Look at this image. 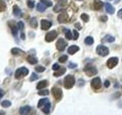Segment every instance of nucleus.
<instances>
[{
	"label": "nucleus",
	"mask_w": 122,
	"mask_h": 115,
	"mask_svg": "<svg viewBox=\"0 0 122 115\" xmlns=\"http://www.w3.org/2000/svg\"><path fill=\"white\" fill-rule=\"evenodd\" d=\"M37 79H38V75H37L35 73H32V75L30 78V80H31V81H34V80H35Z\"/></svg>",
	"instance_id": "obj_38"
},
{
	"label": "nucleus",
	"mask_w": 122,
	"mask_h": 115,
	"mask_svg": "<svg viewBox=\"0 0 122 115\" xmlns=\"http://www.w3.org/2000/svg\"><path fill=\"white\" fill-rule=\"evenodd\" d=\"M13 14L16 17H21L22 15L21 10L20 9V8H18V6L17 5L13 6Z\"/></svg>",
	"instance_id": "obj_12"
},
{
	"label": "nucleus",
	"mask_w": 122,
	"mask_h": 115,
	"mask_svg": "<svg viewBox=\"0 0 122 115\" xmlns=\"http://www.w3.org/2000/svg\"><path fill=\"white\" fill-rule=\"evenodd\" d=\"M48 85V82L47 80H41V81H40L39 83L37 84V89L38 90H41V89H43L44 87H46Z\"/></svg>",
	"instance_id": "obj_18"
},
{
	"label": "nucleus",
	"mask_w": 122,
	"mask_h": 115,
	"mask_svg": "<svg viewBox=\"0 0 122 115\" xmlns=\"http://www.w3.org/2000/svg\"><path fill=\"white\" fill-rule=\"evenodd\" d=\"M1 105L2 107H5V108H7V107H9L11 105V102L10 101H8V100H5V101H3L1 103Z\"/></svg>",
	"instance_id": "obj_27"
},
{
	"label": "nucleus",
	"mask_w": 122,
	"mask_h": 115,
	"mask_svg": "<svg viewBox=\"0 0 122 115\" xmlns=\"http://www.w3.org/2000/svg\"><path fill=\"white\" fill-rule=\"evenodd\" d=\"M40 1L43 4H44L47 7H51L53 6V3L51 0H40Z\"/></svg>",
	"instance_id": "obj_30"
},
{
	"label": "nucleus",
	"mask_w": 122,
	"mask_h": 115,
	"mask_svg": "<svg viewBox=\"0 0 122 115\" xmlns=\"http://www.w3.org/2000/svg\"><path fill=\"white\" fill-rule=\"evenodd\" d=\"M2 114H5V113L2 112H2H0V115H2Z\"/></svg>",
	"instance_id": "obj_48"
},
{
	"label": "nucleus",
	"mask_w": 122,
	"mask_h": 115,
	"mask_svg": "<svg viewBox=\"0 0 122 115\" xmlns=\"http://www.w3.org/2000/svg\"><path fill=\"white\" fill-rule=\"evenodd\" d=\"M66 68H59L58 70H56V72L53 73V75L55 77H60V76H62L63 74H65V72H66Z\"/></svg>",
	"instance_id": "obj_20"
},
{
	"label": "nucleus",
	"mask_w": 122,
	"mask_h": 115,
	"mask_svg": "<svg viewBox=\"0 0 122 115\" xmlns=\"http://www.w3.org/2000/svg\"><path fill=\"white\" fill-rule=\"evenodd\" d=\"M103 6V2L100 0H94L93 2V7L95 10H100Z\"/></svg>",
	"instance_id": "obj_14"
},
{
	"label": "nucleus",
	"mask_w": 122,
	"mask_h": 115,
	"mask_svg": "<svg viewBox=\"0 0 122 115\" xmlns=\"http://www.w3.org/2000/svg\"><path fill=\"white\" fill-rule=\"evenodd\" d=\"M35 71L38 73H41V72H44L45 71V68L43 66H37L35 68Z\"/></svg>",
	"instance_id": "obj_35"
},
{
	"label": "nucleus",
	"mask_w": 122,
	"mask_h": 115,
	"mask_svg": "<svg viewBox=\"0 0 122 115\" xmlns=\"http://www.w3.org/2000/svg\"><path fill=\"white\" fill-rule=\"evenodd\" d=\"M9 27H10L11 29V32H12V34H14L15 36H16L17 34H18V28H17V27L15 25L14 23H12V24H11V22H9Z\"/></svg>",
	"instance_id": "obj_21"
},
{
	"label": "nucleus",
	"mask_w": 122,
	"mask_h": 115,
	"mask_svg": "<svg viewBox=\"0 0 122 115\" xmlns=\"http://www.w3.org/2000/svg\"><path fill=\"white\" fill-rule=\"evenodd\" d=\"M68 67L70 68H76V67H77V64H73V63L70 62V64H69Z\"/></svg>",
	"instance_id": "obj_42"
},
{
	"label": "nucleus",
	"mask_w": 122,
	"mask_h": 115,
	"mask_svg": "<svg viewBox=\"0 0 122 115\" xmlns=\"http://www.w3.org/2000/svg\"><path fill=\"white\" fill-rule=\"evenodd\" d=\"M73 32V34H74V36H73V39H74V40L78 39L79 35V32H78L76 30H75V29L73 30V32Z\"/></svg>",
	"instance_id": "obj_39"
},
{
	"label": "nucleus",
	"mask_w": 122,
	"mask_h": 115,
	"mask_svg": "<svg viewBox=\"0 0 122 115\" xmlns=\"http://www.w3.org/2000/svg\"><path fill=\"white\" fill-rule=\"evenodd\" d=\"M27 5H28V6L30 8V9H33L34 7V0H28Z\"/></svg>",
	"instance_id": "obj_34"
},
{
	"label": "nucleus",
	"mask_w": 122,
	"mask_h": 115,
	"mask_svg": "<svg viewBox=\"0 0 122 115\" xmlns=\"http://www.w3.org/2000/svg\"><path fill=\"white\" fill-rule=\"evenodd\" d=\"M104 85H105V87H108L110 86V81H109V80H106L105 81Z\"/></svg>",
	"instance_id": "obj_43"
},
{
	"label": "nucleus",
	"mask_w": 122,
	"mask_h": 115,
	"mask_svg": "<svg viewBox=\"0 0 122 115\" xmlns=\"http://www.w3.org/2000/svg\"><path fill=\"white\" fill-rule=\"evenodd\" d=\"M96 52L98 55L102 57L107 56L109 54V49L104 45H98L96 48Z\"/></svg>",
	"instance_id": "obj_4"
},
{
	"label": "nucleus",
	"mask_w": 122,
	"mask_h": 115,
	"mask_svg": "<svg viewBox=\"0 0 122 115\" xmlns=\"http://www.w3.org/2000/svg\"><path fill=\"white\" fill-rule=\"evenodd\" d=\"M28 73H29V71L27 68H25V67L19 68L17 69L16 71H15V77L16 79H20V78H24V77L27 76L28 75Z\"/></svg>",
	"instance_id": "obj_2"
},
{
	"label": "nucleus",
	"mask_w": 122,
	"mask_h": 115,
	"mask_svg": "<svg viewBox=\"0 0 122 115\" xmlns=\"http://www.w3.org/2000/svg\"><path fill=\"white\" fill-rule=\"evenodd\" d=\"M75 27H76V28H77L78 29H82V27L80 26V24H79V22L78 23H76V24H75Z\"/></svg>",
	"instance_id": "obj_45"
},
{
	"label": "nucleus",
	"mask_w": 122,
	"mask_h": 115,
	"mask_svg": "<svg viewBox=\"0 0 122 115\" xmlns=\"http://www.w3.org/2000/svg\"><path fill=\"white\" fill-rule=\"evenodd\" d=\"M105 11L108 12V14H111V15H112L114 13V7L111 5L110 3H105Z\"/></svg>",
	"instance_id": "obj_13"
},
{
	"label": "nucleus",
	"mask_w": 122,
	"mask_h": 115,
	"mask_svg": "<svg viewBox=\"0 0 122 115\" xmlns=\"http://www.w3.org/2000/svg\"><path fill=\"white\" fill-rule=\"evenodd\" d=\"M21 38H22L23 40L25 39V34H24V33H23V32H21Z\"/></svg>",
	"instance_id": "obj_47"
},
{
	"label": "nucleus",
	"mask_w": 122,
	"mask_h": 115,
	"mask_svg": "<svg viewBox=\"0 0 122 115\" xmlns=\"http://www.w3.org/2000/svg\"><path fill=\"white\" fill-rule=\"evenodd\" d=\"M118 63V58L116 57H114V58H111L108 60L107 61V66H108V68L112 69L113 68H114L117 64Z\"/></svg>",
	"instance_id": "obj_9"
},
{
	"label": "nucleus",
	"mask_w": 122,
	"mask_h": 115,
	"mask_svg": "<svg viewBox=\"0 0 122 115\" xmlns=\"http://www.w3.org/2000/svg\"><path fill=\"white\" fill-rule=\"evenodd\" d=\"M41 29L43 30H48L51 27L52 23L50 21L45 20V19H42L41 21Z\"/></svg>",
	"instance_id": "obj_11"
},
{
	"label": "nucleus",
	"mask_w": 122,
	"mask_h": 115,
	"mask_svg": "<svg viewBox=\"0 0 122 115\" xmlns=\"http://www.w3.org/2000/svg\"><path fill=\"white\" fill-rule=\"evenodd\" d=\"M6 9V4L3 0H0V12L5 11Z\"/></svg>",
	"instance_id": "obj_28"
},
{
	"label": "nucleus",
	"mask_w": 122,
	"mask_h": 115,
	"mask_svg": "<svg viewBox=\"0 0 122 115\" xmlns=\"http://www.w3.org/2000/svg\"><path fill=\"white\" fill-rule=\"evenodd\" d=\"M30 110H31V108H30V106H24L19 109V113L21 114H27L30 112Z\"/></svg>",
	"instance_id": "obj_16"
},
{
	"label": "nucleus",
	"mask_w": 122,
	"mask_h": 115,
	"mask_svg": "<svg viewBox=\"0 0 122 115\" xmlns=\"http://www.w3.org/2000/svg\"><path fill=\"white\" fill-rule=\"evenodd\" d=\"M51 92L53 94V96L54 97V98L56 100H57V101L60 100L61 98H62V96H63V91L59 87H53L52 90H51Z\"/></svg>",
	"instance_id": "obj_6"
},
{
	"label": "nucleus",
	"mask_w": 122,
	"mask_h": 115,
	"mask_svg": "<svg viewBox=\"0 0 122 115\" xmlns=\"http://www.w3.org/2000/svg\"><path fill=\"white\" fill-rule=\"evenodd\" d=\"M38 94L41 95V96H44V95H48L49 94V91L47 89L45 90H41L38 91Z\"/></svg>",
	"instance_id": "obj_33"
},
{
	"label": "nucleus",
	"mask_w": 122,
	"mask_h": 115,
	"mask_svg": "<svg viewBox=\"0 0 122 115\" xmlns=\"http://www.w3.org/2000/svg\"><path fill=\"white\" fill-rule=\"evenodd\" d=\"M49 101V100L47 98H42L41 99L37 104V107H41L42 106H44L45 104H47Z\"/></svg>",
	"instance_id": "obj_23"
},
{
	"label": "nucleus",
	"mask_w": 122,
	"mask_h": 115,
	"mask_svg": "<svg viewBox=\"0 0 122 115\" xmlns=\"http://www.w3.org/2000/svg\"><path fill=\"white\" fill-rule=\"evenodd\" d=\"M65 31V36L67 38L68 40H70L72 38V35L71 33V31L70 29H64Z\"/></svg>",
	"instance_id": "obj_26"
},
{
	"label": "nucleus",
	"mask_w": 122,
	"mask_h": 115,
	"mask_svg": "<svg viewBox=\"0 0 122 115\" xmlns=\"http://www.w3.org/2000/svg\"><path fill=\"white\" fill-rule=\"evenodd\" d=\"M57 20L60 23H66L69 20V16L66 12H62L59 14L58 17H57Z\"/></svg>",
	"instance_id": "obj_10"
},
{
	"label": "nucleus",
	"mask_w": 122,
	"mask_h": 115,
	"mask_svg": "<svg viewBox=\"0 0 122 115\" xmlns=\"http://www.w3.org/2000/svg\"><path fill=\"white\" fill-rule=\"evenodd\" d=\"M99 21L100 22H106L107 20H108V17L106 16V15H102V16H101V17H99Z\"/></svg>",
	"instance_id": "obj_40"
},
{
	"label": "nucleus",
	"mask_w": 122,
	"mask_h": 115,
	"mask_svg": "<svg viewBox=\"0 0 122 115\" xmlns=\"http://www.w3.org/2000/svg\"><path fill=\"white\" fill-rule=\"evenodd\" d=\"M26 60H27V61H28V63L31 64H37L38 62V60H37V58L33 56V55H28V56H27Z\"/></svg>",
	"instance_id": "obj_15"
},
{
	"label": "nucleus",
	"mask_w": 122,
	"mask_h": 115,
	"mask_svg": "<svg viewBox=\"0 0 122 115\" xmlns=\"http://www.w3.org/2000/svg\"><path fill=\"white\" fill-rule=\"evenodd\" d=\"M53 70H54V71H56V70H58V69L60 68V65L58 64H54L53 65Z\"/></svg>",
	"instance_id": "obj_41"
},
{
	"label": "nucleus",
	"mask_w": 122,
	"mask_h": 115,
	"mask_svg": "<svg viewBox=\"0 0 122 115\" xmlns=\"http://www.w3.org/2000/svg\"><path fill=\"white\" fill-rule=\"evenodd\" d=\"M51 104L50 101H48L47 104H45L44 105V107L42 108V111L44 113V114H48L50 113V110H51Z\"/></svg>",
	"instance_id": "obj_19"
},
{
	"label": "nucleus",
	"mask_w": 122,
	"mask_h": 115,
	"mask_svg": "<svg viewBox=\"0 0 122 115\" xmlns=\"http://www.w3.org/2000/svg\"><path fill=\"white\" fill-rule=\"evenodd\" d=\"M81 18L82 19V21L84 22H88L89 21V16L87 14H86V13H83V14H82L81 15Z\"/></svg>",
	"instance_id": "obj_31"
},
{
	"label": "nucleus",
	"mask_w": 122,
	"mask_h": 115,
	"mask_svg": "<svg viewBox=\"0 0 122 115\" xmlns=\"http://www.w3.org/2000/svg\"><path fill=\"white\" fill-rule=\"evenodd\" d=\"M83 71H84V72H85L88 76H89V77L94 76V75L98 74L97 68H95V66H93V65H92V64L86 65V66L84 68Z\"/></svg>",
	"instance_id": "obj_3"
},
{
	"label": "nucleus",
	"mask_w": 122,
	"mask_h": 115,
	"mask_svg": "<svg viewBox=\"0 0 122 115\" xmlns=\"http://www.w3.org/2000/svg\"><path fill=\"white\" fill-rule=\"evenodd\" d=\"M85 43L87 45H92L93 43H94V39L91 36H88L85 39Z\"/></svg>",
	"instance_id": "obj_24"
},
{
	"label": "nucleus",
	"mask_w": 122,
	"mask_h": 115,
	"mask_svg": "<svg viewBox=\"0 0 122 115\" xmlns=\"http://www.w3.org/2000/svg\"><path fill=\"white\" fill-rule=\"evenodd\" d=\"M75 82L76 80L73 76L70 75H66L64 78V84H63L64 87L66 88V89H70V88H72L74 86Z\"/></svg>",
	"instance_id": "obj_1"
},
{
	"label": "nucleus",
	"mask_w": 122,
	"mask_h": 115,
	"mask_svg": "<svg viewBox=\"0 0 122 115\" xmlns=\"http://www.w3.org/2000/svg\"><path fill=\"white\" fill-rule=\"evenodd\" d=\"M117 16H118V18H120L122 19V9L118 11V12H117Z\"/></svg>",
	"instance_id": "obj_44"
},
{
	"label": "nucleus",
	"mask_w": 122,
	"mask_h": 115,
	"mask_svg": "<svg viewBox=\"0 0 122 115\" xmlns=\"http://www.w3.org/2000/svg\"><path fill=\"white\" fill-rule=\"evenodd\" d=\"M3 95H4V94H3V91L0 90V99H1V98L3 97Z\"/></svg>",
	"instance_id": "obj_46"
},
{
	"label": "nucleus",
	"mask_w": 122,
	"mask_h": 115,
	"mask_svg": "<svg viewBox=\"0 0 122 115\" xmlns=\"http://www.w3.org/2000/svg\"><path fill=\"white\" fill-rule=\"evenodd\" d=\"M30 25H31V27L36 29L37 26V22L36 20V18H34V17L32 18L31 20H30Z\"/></svg>",
	"instance_id": "obj_29"
},
{
	"label": "nucleus",
	"mask_w": 122,
	"mask_h": 115,
	"mask_svg": "<svg viewBox=\"0 0 122 115\" xmlns=\"http://www.w3.org/2000/svg\"><path fill=\"white\" fill-rule=\"evenodd\" d=\"M18 28L20 29V30H22V29H24L25 28V24H24V22H21V21H19L18 22Z\"/></svg>",
	"instance_id": "obj_37"
},
{
	"label": "nucleus",
	"mask_w": 122,
	"mask_h": 115,
	"mask_svg": "<svg viewBox=\"0 0 122 115\" xmlns=\"http://www.w3.org/2000/svg\"><path fill=\"white\" fill-rule=\"evenodd\" d=\"M57 37V32L56 31H51V32H48L45 36V40L47 42H52L54 41Z\"/></svg>",
	"instance_id": "obj_7"
},
{
	"label": "nucleus",
	"mask_w": 122,
	"mask_h": 115,
	"mask_svg": "<svg viewBox=\"0 0 122 115\" xmlns=\"http://www.w3.org/2000/svg\"><path fill=\"white\" fill-rule=\"evenodd\" d=\"M46 6L44 4H43L42 2H40L38 3L37 5V10L38 12H44L46 10Z\"/></svg>",
	"instance_id": "obj_22"
},
{
	"label": "nucleus",
	"mask_w": 122,
	"mask_h": 115,
	"mask_svg": "<svg viewBox=\"0 0 122 115\" xmlns=\"http://www.w3.org/2000/svg\"><path fill=\"white\" fill-rule=\"evenodd\" d=\"M114 40H115V38H114V37L112 36V35H106L105 37V41H108V42H113L114 41Z\"/></svg>",
	"instance_id": "obj_32"
},
{
	"label": "nucleus",
	"mask_w": 122,
	"mask_h": 115,
	"mask_svg": "<svg viewBox=\"0 0 122 115\" xmlns=\"http://www.w3.org/2000/svg\"><path fill=\"white\" fill-rule=\"evenodd\" d=\"M11 53H12V55H19V54H24V52H22V50H21L20 48H14L11 49Z\"/></svg>",
	"instance_id": "obj_25"
},
{
	"label": "nucleus",
	"mask_w": 122,
	"mask_h": 115,
	"mask_svg": "<svg viewBox=\"0 0 122 115\" xmlns=\"http://www.w3.org/2000/svg\"><path fill=\"white\" fill-rule=\"evenodd\" d=\"M68 59V57L67 55H62L61 57H60V58H59V61L61 63H64L65 61H66V60Z\"/></svg>",
	"instance_id": "obj_36"
},
{
	"label": "nucleus",
	"mask_w": 122,
	"mask_h": 115,
	"mask_svg": "<svg viewBox=\"0 0 122 115\" xmlns=\"http://www.w3.org/2000/svg\"><path fill=\"white\" fill-rule=\"evenodd\" d=\"M66 46H67V42L65 41L63 38H59L58 40H57L56 44V48H57L58 51L63 52Z\"/></svg>",
	"instance_id": "obj_5"
},
{
	"label": "nucleus",
	"mask_w": 122,
	"mask_h": 115,
	"mask_svg": "<svg viewBox=\"0 0 122 115\" xmlns=\"http://www.w3.org/2000/svg\"><path fill=\"white\" fill-rule=\"evenodd\" d=\"M79 50V48L76 45H72L70 48H68L67 52L70 55H74L75 53H76Z\"/></svg>",
	"instance_id": "obj_17"
},
{
	"label": "nucleus",
	"mask_w": 122,
	"mask_h": 115,
	"mask_svg": "<svg viewBox=\"0 0 122 115\" xmlns=\"http://www.w3.org/2000/svg\"><path fill=\"white\" fill-rule=\"evenodd\" d=\"M91 87L93 89H99L102 87L101 79L100 78H95L91 81Z\"/></svg>",
	"instance_id": "obj_8"
}]
</instances>
